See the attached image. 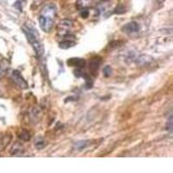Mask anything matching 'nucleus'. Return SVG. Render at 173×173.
Returning a JSON list of instances; mask_svg holds the SVG:
<instances>
[{"label":"nucleus","instance_id":"f257e3e1","mask_svg":"<svg viewBox=\"0 0 173 173\" xmlns=\"http://www.w3.org/2000/svg\"><path fill=\"white\" fill-rule=\"evenodd\" d=\"M22 29L27 37V40L29 41V42L31 44V46L35 49L37 56H39V57L42 56L44 54V48H43L42 42L40 41V36H39L36 29L29 24H24L22 27Z\"/></svg>","mask_w":173,"mask_h":173},{"label":"nucleus","instance_id":"f03ea898","mask_svg":"<svg viewBox=\"0 0 173 173\" xmlns=\"http://www.w3.org/2000/svg\"><path fill=\"white\" fill-rule=\"evenodd\" d=\"M73 27V22L69 19L62 20L57 25V33L59 36H66L69 34L71 29Z\"/></svg>","mask_w":173,"mask_h":173},{"label":"nucleus","instance_id":"7ed1b4c3","mask_svg":"<svg viewBox=\"0 0 173 173\" xmlns=\"http://www.w3.org/2000/svg\"><path fill=\"white\" fill-rule=\"evenodd\" d=\"M39 23H40V27L41 29L44 31V32H49L53 26H54V18L49 16H45V15H42L40 14L39 16Z\"/></svg>","mask_w":173,"mask_h":173},{"label":"nucleus","instance_id":"20e7f679","mask_svg":"<svg viewBox=\"0 0 173 173\" xmlns=\"http://www.w3.org/2000/svg\"><path fill=\"white\" fill-rule=\"evenodd\" d=\"M11 77L14 81V82L22 89H27L28 88V83L26 82V81L23 79V77L22 76V75L20 74V72L18 70H14L11 74Z\"/></svg>","mask_w":173,"mask_h":173},{"label":"nucleus","instance_id":"39448f33","mask_svg":"<svg viewBox=\"0 0 173 173\" xmlns=\"http://www.w3.org/2000/svg\"><path fill=\"white\" fill-rule=\"evenodd\" d=\"M139 24L136 22H130L127 24H125L122 27V30L125 33L127 34H132V33H137L139 31Z\"/></svg>","mask_w":173,"mask_h":173},{"label":"nucleus","instance_id":"423d86ee","mask_svg":"<svg viewBox=\"0 0 173 173\" xmlns=\"http://www.w3.org/2000/svg\"><path fill=\"white\" fill-rule=\"evenodd\" d=\"M153 58L148 55H141L136 60V64L138 66H146L150 64L152 62Z\"/></svg>","mask_w":173,"mask_h":173},{"label":"nucleus","instance_id":"0eeeda50","mask_svg":"<svg viewBox=\"0 0 173 173\" xmlns=\"http://www.w3.org/2000/svg\"><path fill=\"white\" fill-rule=\"evenodd\" d=\"M68 66L71 67H78V68H82L86 64V61L81 58H70L67 62Z\"/></svg>","mask_w":173,"mask_h":173},{"label":"nucleus","instance_id":"6e6552de","mask_svg":"<svg viewBox=\"0 0 173 173\" xmlns=\"http://www.w3.org/2000/svg\"><path fill=\"white\" fill-rule=\"evenodd\" d=\"M10 68V62L6 59H3L0 61V79H2L7 73Z\"/></svg>","mask_w":173,"mask_h":173},{"label":"nucleus","instance_id":"1a4fd4ad","mask_svg":"<svg viewBox=\"0 0 173 173\" xmlns=\"http://www.w3.org/2000/svg\"><path fill=\"white\" fill-rule=\"evenodd\" d=\"M101 58H98V57H95V58H93L89 63V69L94 73L95 74L97 71H98V68L101 65Z\"/></svg>","mask_w":173,"mask_h":173},{"label":"nucleus","instance_id":"9d476101","mask_svg":"<svg viewBox=\"0 0 173 173\" xmlns=\"http://www.w3.org/2000/svg\"><path fill=\"white\" fill-rule=\"evenodd\" d=\"M23 152V147L22 145H20V144H18V143H16V144L12 146L11 150H10V153H11L12 155L22 154Z\"/></svg>","mask_w":173,"mask_h":173},{"label":"nucleus","instance_id":"9b49d317","mask_svg":"<svg viewBox=\"0 0 173 173\" xmlns=\"http://www.w3.org/2000/svg\"><path fill=\"white\" fill-rule=\"evenodd\" d=\"M91 2H92V0H77L76 1V7L79 10L87 9L90 5Z\"/></svg>","mask_w":173,"mask_h":173},{"label":"nucleus","instance_id":"f8f14e48","mask_svg":"<svg viewBox=\"0 0 173 173\" xmlns=\"http://www.w3.org/2000/svg\"><path fill=\"white\" fill-rule=\"evenodd\" d=\"M75 45V42L74 41H71V40H66V41H63L60 44H59V48L60 49H68L69 48H72Z\"/></svg>","mask_w":173,"mask_h":173},{"label":"nucleus","instance_id":"ddd939ff","mask_svg":"<svg viewBox=\"0 0 173 173\" xmlns=\"http://www.w3.org/2000/svg\"><path fill=\"white\" fill-rule=\"evenodd\" d=\"M19 139H21L22 140H24V141H28L30 139V135L27 131H23L19 134Z\"/></svg>","mask_w":173,"mask_h":173},{"label":"nucleus","instance_id":"4468645a","mask_svg":"<svg viewBox=\"0 0 173 173\" xmlns=\"http://www.w3.org/2000/svg\"><path fill=\"white\" fill-rule=\"evenodd\" d=\"M113 73V69L110 66L107 65L104 68H103V75L105 77H109Z\"/></svg>","mask_w":173,"mask_h":173},{"label":"nucleus","instance_id":"2eb2a0df","mask_svg":"<svg viewBox=\"0 0 173 173\" xmlns=\"http://www.w3.org/2000/svg\"><path fill=\"white\" fill-rule=\"evenodd\" d=\"M35 146L37 148V149H42L44 146H45V141L42 139H40L39 140H37L36 143H35Z\"/></svg>","mask_w":173,"mask_h":173},{"label":"nucleus","instance_id":"dca6fc26","mask_svg":"<svg viewBox=\"0 0 173 173\" xmlns=\"http://www.w3.org/2000/svg\"><path fill=\"white\" fill-rule=\"evenodd\" d=\"M87 145H88L87 141H79V142L76 143L75 146H76V148H77V149L81 150V149H84V148L87 146Z\"/></svg>","mask_w":173,"mask_h":173},{"label":"nucleus","instance_id":"f3484780","mask_svg":"<svg viewBox=\"0 0 173 173\" xmlns=\"http://www.w3.org/2000/svg\"><path fill=\"white\" fill-rule=\"evenodd\" d=\"M88 15H89V11H88L87 9L81 10V16L82 18H87V17H88Z\"/></svg>","mask_w":173,"mask_h":173},{"label":"nucleus","instance_id":"a211bd4d","mask_svg":"<svg viewBox=\"0 0 173 173\" xmlns=\"http://www.w3.org/2000/svg\"><path fill=\"white\" fill-rule=\"evenodd\" d=\"M168 127H169V130L172 131V117L171 116L169 120H168Z\"/></svg>","mask_w":173,"mask_h":173},{"label":"nucleus","instance_id":"6ab92c4d","mask_svg":"<svg viewBox=\"0 0 173 173\" xmlns=\"http://www.w3.org/2000/svg\"><path fill=\"white\" fill-rule=\"evenodd\" d=\"M165 0H158V2L159 3H163V2H165Z\"/></svg>","mask_w":173,"mask_h":173},{"label":"nucleus","instance_id":"aec40b11","mask_svg":"<svg viewBox=\"0 0 173 173\" xmlns=\"http://www.w3.org/2000/svg\"><path fill=\"white\" fill-rule=\"evenodd\" d=\"M104 1H106V0H104Z\"/></svg>","mask_w":173,"mask_h":173}]
</instances>
